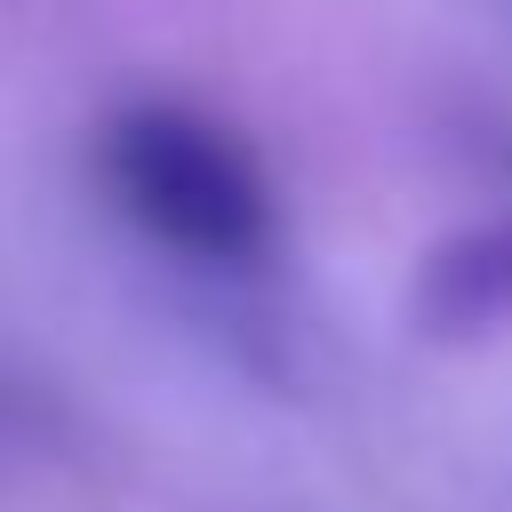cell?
I'll use <instances>...</instances> for the list:
<instances>
[{"label":"cell","instance_id":"obj_1","mask_svg":"<svg viewBox=\"0 0 512 512\" xmlns=\"http://www.w3.org/2000/svg\"><path fill=\"white\" fill-rule=\"evenodd\" d=\"M96 176H104L112 208L192 272L248 280L280 248V208H272L256 152L192 104L112 112L96 136Z\"/></svg>","mask_w":512,"mask_h":512},{"label":"cell","instance_id":"obj_2","mask_svg":"<svg viewBox=\"0 0 512 512\" xmlns=\"http://www.w3.org/2000/svg\"><path fill=\"white\" fill-rule=\"evenodd\" d=\"M408 312H416V328L440 336V344H472V336L512 328V216H488V224L448 232V240L416 264Z\"/></svg>","mask_w":512,"mask_h":512}]
</instances>
